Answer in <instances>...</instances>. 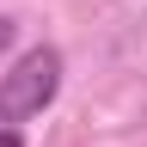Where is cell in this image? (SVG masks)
<instances>
[{
	"instance_id": "3",
	"label": "cell",
	"mask_w": 147,
	"mask_h": 147,
	"mask_svg": "<svg viewBox=\"0 0 147 147\" xmlns=\"http://www.w3.org/2000/svg\"><path fill=\"white\" fill-rule=\"evenodd\" d=\"M0 147H25V135H18L12 123H0Z\"/></svg>"
},
{
	"instance_id": "1",
	"label": "cell",
	"mask_w": 147,
	"mask_h": 147,
	"mask_svg": "<svg viewBox=\"0 0 147 147\" xmlns=\"http://www.w3.org/2000/svg\"><path fill=\"white\" fill-rule=\"evenodd\" d=\"M61 92V49L55 43H37L25 49L18 61L0 74V123H25V117H43Z\"/></svg>"
},
{
	"instance_id": "2",
	"label": "cell",
	"mask_w": 147,
	"mask_h": 147,
	"mask_svg": "<svg viewBox=\"0 0 147 147\" xmlns=\"http://www.w3.org/2000/svg\"><path fill=\"white\" fill-rule=\"evenodd\" d=\"M12 43H18V25H12V18H6V12H0V55H6Z\"/></svg>"
}]
</instances>
